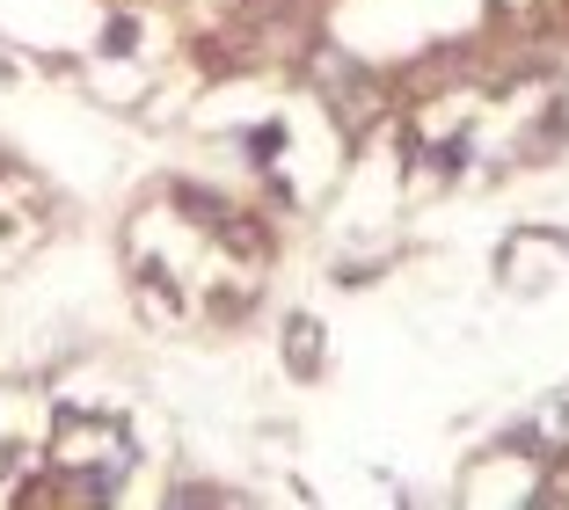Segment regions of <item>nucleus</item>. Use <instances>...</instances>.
<instances>
[{"label": "nucleus", "mask_w": 569, "mask_h": 510, "mask_svg": "<svg viewBox=\"0 0 569 510\" xmlns=\"http://www.w3.org/2000/svg\"><path fill=\"white\" fill-rule=\"evenodd\" d=\"M285 350L299 358V372H314V328H299V336H285Z\"/></svg>", "instance_id": "nucleus-1"}]
</instances>
